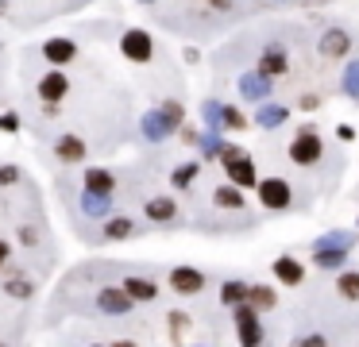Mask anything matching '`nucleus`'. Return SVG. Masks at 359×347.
Instances as JSON below:
<instances>
[{
	"instance_id": "7ed1b4c3",
	"label": "nucleus",
	"mask_w": 359,
	"mask_h": 347,
	"mask_svg": "<svg viewBox=\"0 0 359 347\" xmlns=\"http://www.w3.org/2000/svg\"><path fill=\"white\" fill-rule=\"evenodd\" d=\"M232 324H236V339H240L243 347H259L266 339L263 320H259V308L251 305V301H240V305L232 308Z\"/></svg>"
},
{
	"instance_id": "6e6552de",
	"label": "nucleus",
	"mask_w": 359,
	"mask_h": 347,
	"mask_svg": "<svg viewBox=\"0 0 359 347\" xmlns=\"http://www.w3.org/2000/svg\"><path fill=\"white\" fill-rule=\"evenodd\" d=\"M135 305H140V301H135L124 285H104V290L97 293V308H101L104 316H128Z\"/></svg>"
},
{
	"instance_id": "f3484780",
	"label": "nucleus",
	"mask_w": 359,
	"mask_h": 347,
	"mask_svg": "<svg viewBox=\"0 0 359 347\" xmlns=\"http://www.w3.org/2000/svg\"><path fill=\"white\" fill-rule=\"evenodd\" d=\"M140 236V224L132 220V216H104L101 224V239H109V243H120V239H135Z\"/></svg>"
},
{
	"instance_id": "a878e982",
	"label": "nucleus",
	"mask_w": 359,
	"mask_h": 347,
	"mask_svg": "<svg viewBox=\"0 0 359 347\" xmlns=\"http://www.w3.org/2000/svg\"><path fill=\"white\" fill-rule=\"evenodd\" d=\"M309 254H313V266L328 270V274L344 270V266H348V259H351V251H309Z\"/></svg>"
},
{
	"instance_id": "412c9836",
	"label": "nucleus",
	"mask_w": 359,
	"mask_h": 347,
	"mask_svg": "<svg viewBox=\"0 0 359 347\" xmlns=\"http://www.w3.org/2000/svg\"><path fill=\"white\" fill-rule=\"evenodd\" d=\"M212 205H217L220 212H240V208H243V189H240L236 182H228V177H224V182L212 189Z\"/></svg>"
},
{
	"instance_id": "49530a36",
	"label": "nucleus",
	"mask_w": 359,
	"mask_h": 347,
	"mask_svg": "<svg viewBox=\"0 0 359 347\" xmlns=\"http://www.w3.org/2000/svg\"><path fill=\"white\" fill-rule=\"evenodd\" d=\"M355 224H359V220H355Z\"/></svg>"
},
{
	"instance_id": "0eeeda50",
	"label": "nucleus",
	"mask_w": 359,
	"mask_h": 347,
	"mask_svg": "<svg viewBox=\"0 0 359 347\" xmlns=\"http://www.w3.org/2000/svg\"><path fill=\"white\" fill-rule=\"evenodd\" d=\"M166 282H170V290L178 293V297H197L209 278H205V270H197V266H170Z\"/></svg>"
},
{
	"instance_id": "c9c22d12",
	"label": "nucleus",
	"mask_w": 359,
	"mask_h": 347,
	"mask_svg": "<svg viewBox=\"0 0 359 347\" xmlns=\"http://www.w3.org/2000/svg\"><path fill=\"white\" fill-rule=\"evenodd\" d=\"M16 236H20V243H24V247H39V228H32V224H20Z\"/></svg>"
},
{
	"instance_id": "4be33fe9",
	"label": "nucleus",
	"mask_w": 359,
	"mask_h": 347,
	"mask_svg": "<svg viewBox=\"0 0 359 347\" xmlns=\"http://www.w3.org/2000/svg\"><path fill=\"white\" fill-rule=\"evenodd\" d=\"M120 285H124V290L132 293V297L140 301V305H151V301L158 297V282H155V278H143V274H128V278H124V282H120Z\"/></svg>"
},
{
	"instance_id": "423d86ee",
	"label": "nucleus",
	"mask_w": 359,
	"mask_h": 347,
	"mask_svg": "<svg viewBox=\"0 0 359 347\" xmlns=\"http://www.w3.org/2000/svg\"><path fill=\"white\" fill-rule=\"evenodd\" d=\"M236 89H240V97L248 100V104H263V100H271L274 77H266L263 69H248V74H240Z\"/></svg>"
},
{
	"instance_id": "2f4dec72",
	"label": "nucleus",
	"mask_w": 359,
	"mask_h": 347,
	"mask_svg": "<svg viewBox=\"0 0 359 347\" xmlns=\"http://www.w3.org/2000/svg\"><path fill=\"white\" fill-rule=\"evenodd\" d=\"M158 108H163V116H166V120H170V128H174V131H178L182 123H186V104H182V100L166 97V100H163V104H158Z\"/></svg>"
},
{
	"instance_id": "c85d7f7f",
	"label": "nucleus",
	"mask_w": 359,
	"mask_h": 347,
	"mask_svg": "<svg viewBox=\"0 0 359 347\" xmlns=\"http://www.w3.org/2000/svg\"><path fill=\"white\" fill-rule=\"evenodd\" d=\"M336 293L344 301H359V270H336Z\"/></svg>"
},
{
	"instance_id": "5701e85b",
	"label": "nucleus",
	"mask_w": 359,
	"mask_h": 347,
	"mask_svg": "<svg viewBox=\"0 0 359 347\" xmlns=\"http://www.w3.org/2000/svg\"><path fill=\"white\" fill-rule=\"evenodd\" d=\"M355 243H359V236H351V231H325V236L313 239L309 251H351Z\"/></svg>"
},
{
	"instance_id": "7c9ffc66",
	"label": "nucleus",
	"mask_w": 359,
	"mask_h": 347,
	"mask_svg": "<svg viewBox=\"0 0 359 347\" xmlns=\"http://www.w3.org/2000/svg\"><path fill=\"white\" fill-rule=\"evenodd\" d=\"M201 123L209 131H224V104H220V100H205L201 104Z\"/></svg>"
},
{
	"instance_id": "4c0bfd02",
	"label": "nucleus",
	"mask_w": 359,
	"mask_h": 347,
	"mask_svg": "<svg viewBox=\"0 0 359 347\" xmlns=\"http://www.w3.org/2000/svg\"><path fill=\"white\" fill-rule=\"evenodd\" d=\"M178 135H182V143H186V147H197V143H201V131H197V128H189V123H182V128H178Z\"/></svg>"
},
{
	"instance_id": "4468645a",
	"label": "nucleus",
	"mask_w": 359,
	"mask_h": 347,
	"mask_svg": "<svg viewBox=\"0 0 359 347\" xmlns=\"http://www.w3.org/2000/svg\"><path fill=\"white\" fill-rule=\"evenodd\" d=\"M43 58H47V66H70L74 58H78V43L66 35H55L43 43Z\"/></svg>"
},
{
	"instance_id": "b1692460",
	"label": "nucleus",
	"mask_w": 359,
	"mask_h": 347,
	"mask_svg": "<svg viewBox=\"0 0 359 347\" xmlns=\"http://www.w3.org/2000/svg\"><path fill=\"white\" fill-rule=\"evenodd\" d=\"M81 212H86L89 220H104V216H112V197H101V193L81 189Z\"/></svg>"
},
{
	"instance_id": "2eb2a0df",
	"label": "nucleus",
	"mask_w": 359,
	"mask_h": 347,
	"mask_svg": "<svg viewBox=\"0 0 359 347\" xmlns=\"http://www.w3.org/2000/svg\"><path fill=\"white\" fill-rule=\"evenodd\" d=\"M290 120V108L286 104H274V100H263V104H255V116H251V123L263 131H274V128H286Z\"/></svg>"
},
{
	"instance_id": "a18cd8bd",
	"label": "nucleus",
	"mask_w": 359,
	"mask_h": 347,
	"mask_svg": "<svg viewBox=\"0 0 359 347\" xmlns=\"http://www.w3.org/2000/svg\"><path fill=\"white\" fill-rule=\"evenodd\" d=\"M0 4H8V0H0Z\"/></svg>"
},
{
	"instance_id": "72a5a7b5",
	"label": "nucleus",
	"mask_w": 359,
	"mask_h": 347,
	"mask_svg": "<svg viewBox=\"0 0 359 347\" xmlns=\"http://www.w3.org/2000/svg\"><path fill=\"white\" fill-rule=\"evenodd\" d=\"M248 128H251V120L243 116V108L224 104V131H248Z\"/></svg>"
},
{
	"instance_id": "79ce46f5",
	"label": "nucleus",
	"mask_w": 359,
	"mask_h": 347,
	"mask_svg": "<svg viewBox=\"0 0 359 347\" xmlns=\"http://www.w3.org/2000/svg\"><path fill=\"white\" fill-rule=\"evenodd\" d=\"M205 4H209L212 12H232V4H236V0H205Z\"/></svg>"
},
{
	"instance_id": "aec40b11",
	"label": "nucleus",
	"mask_w": 359,
	"mask_h": 347,
	"mask_svg": "<svg viewBox=\"0 0 359 347\" xmlns=\"http://www.w3.org/2000/svg\"><path fill=\"white\" fill-rule=\"evenodd\" d=\"M143 216L151 224H174L178 220V200L174 197H147L143 200Z\"/></svg>"
},
{
	"instance_id": "473e14b6",
	"label": "nucleus",
	"mask_w": 359,
	"mask_h": 347,
	"mask_svg": "<svg viewBox=\"0 0 359 347\" xmlns=\"http://www.w3.org/2000/svg\"><path fill=\"white\" fill-rule=\"evenodd\" d=\"M166 324H170V339H182L189 328H194V316H189V313H182V308H174V313L166 316Z\"/></svg>"
},
{
	"instance_id": "c756f323",
	"label": "nucleus",
	"mask_w": 359,
	"mask_h": 347,
	"mask_svg": "<svg viewBox=\"0 0 359 347\" xmlns=\"http://www.w3.org/2000/svg\"><path fill=\"white\" fill-rule=\"evenodd\" d=\"M197 174H201V162H182V166H174L170 185L174 189H189V185L197 182Z\"/></svg>"
},
{
	"instance_id": "ddd939ff",
	"label": "nucleus",
	"mask_w": 359,
	"mask_h": 347,
	"mask_svg": "<svg viewBox=\"0 0 359 347\" xmlns=\"http://www.w3.org/2000/svg\"><path fill=\"white\" fill-rule=\"evenodd\" d=\"M86 154H89V143L81 135H58L55 139V158L62 166H78V162H86Z\"/></svg>"
},
{
	"instance_id": "1a4fd4ad",
	"label": "nucleus",
	"mask_w": 359,
	"mask_h": 347,
	"mask_svg": "<svg viewBox=\"0 0 359 347\" xmlns=\"http://www.w3.org/2000/svg\"><path fill=\"white\" fill-rule=\"evenodd\" d=\"M35 93H39V100H43V104H62V100H66V93H70V77L62 74V66H50L47 74L39 77Z\"/></svg>"
},
{
	"instance_id": "9b49d317",
	"label": "nucleus",
	"mask_w": 359,
	"mask_h": 347,
	"mask_svg": "<svg viewBox=\"0 0 359 347\" xmlns=\"http://www.w3.org/2000/svg\"><path fill=\"white\" fill-rule=\"evenodd\" d=\"M255 69H263L266 77H286L290 74V50L282 43H266L255 58Z\"/></svg>"
},
{
	"instance_id": "bb28decb",
	"label": "nucleus",
	"mask_w": 359,
	"mask_h": 347,
	"mask_svg": "<svg viewBox=\"0 0 359 347\" xmlns=\"http://www.w3.org/2000/svg\"><path fill=\"white\" fill-rule=\"evenodd\" d=\"M340 93L348 100H359V58L344 62V74H340Z\"/></svg>"
},
{
	"instance_id": "e433bc0d",
	"label": "nucleus",
	"mask_w": 359,
	"mask_h": 347,
	"mask_svg": "<svg viewBox=\"0 0 359 347\" xmlns=\"http://www.w3.org/2000/svg\"><path fill=\"white\" fill-rule=\"evenodd\" d=\"M0 131H4V135H16V131H20V116L16 112H4V116H0Z\"/></svg>"
},
{
	"instance_id": "9d476101",
	"label": "nucleus",
	"mask_w": 359,
	"mask_h": 347,
	"mask_svg": "<svg viewBox=\"0 0 359 347\" xmlns=\"http://www.w3.org/2000/svg\"><path fill=\"white\" fill-rule=\"evenodd\" d=\"M351 43H355V39H351L348 27H325L317 39V50H320V58H348Z\"/></svg>"
},
{
	"instance_id": "c03bdc74",
	"label": "nucleus",
	"mask_w": 359,
	"mask_h": 347,
	"mask_svg": "<svg viewBox=\"0 0 359 347\" xmlns=\"http://www.w3.org/2000/svg\"><path fill=\"white\" fill-rule=\"evenodd\" d=\"M140 4H155V0H140Z\"/></svg>"
},
{
	"instance_id": "dca6fc26",
	"label": "nucleus",
	"mask_w": 359,
	"mask_h": 347,
	"mask_svg": "<svg viewBox=\"0 0 359 347\" xmlns=\"http://www.w3.org/2000/svg\"><path fill=\"white\" fill-rule=\"evenodd\" d=\"M4 293L8 297H16V301H27V297H35V278H27L24 274V266H4Z\"/></svg>"
},
{
	"instance_id": "a19ab883",
	"label": "nucleus",
	"mask_w": 359,
	"mask_h": 347,
	"mask_svg": "<svg viewBox=\"0 0 359 347\" xmlns=\"http://www.w3.org/2000/svg\"><path fill=\"white\" fill-rule=\"evenodd\" d=\"M8 262H12V243H8V239H0V274H4Z\"/></svg>"
},
{
	"instance_id": "6ab92c4d",
	"label": "nucleus",
	"mask_w": 359,
	"mask_h": 347,
	"mask_svg": "<svg viewBox=\"0 0 359 347\" xmlns=\"http://www.w3.org/2000/svg\"><path fill=\"white\" fill-rule=\"evenodd\" d=\"M140 131H143V139H147V143H163V139L174 135V128H170V120L163 116V108H155V112H143Z\"/></svg>"
},
{
	"instance_id": "ea45409f",
	"label": "nucleus",
	"mask_w": 359,
	"mask_h": 347,
	"mask_svg": "<svg viewBox=\"0 0 359 347\" xmlns=\"http://www.w3.org/2000/svg\"><path fill=\"white\" fill-rule=\"evenodd\" d=\"M336 139H340V143H351V139H355V128H351V123H336Z\"/></svg>"
},
{
	"instance_id": "cd10ccee",
	"label": "nucleus",
	"mask_w": 359,
	"mask_h": 347,
	"mask_svg": "<svg viewBox=\"0 0 359 347\" xmlns=\"http://www.w3.org/2000/svg\"><path fill=\"white\" fill-rule=\"evenodd\" d=\"M248 301L259 308V313H271V308L278 305V293H274V285H263V282H255V285H251V293H248Z\"/></svg>"
},
{
	"instance_id": "39448f33",
	"label": "nucleus",
	"mask_w": 359,
	"mask_h": 347,
	"mask_svg": "<svg viewBox=\"0 0 359 347\" xmlns=\"http://www.w3.org/2000/svg\"><path fill=\"white\" fill-rule=\"evenodd\" d=\"M120 54H124L128 62H135V66H147V62L155 58V39L143 27H128L124 35H120Z\"/></svg>"
},
{
	"instance_id": "393cba45",
	"label": "nucleus",
	"mask_w": 359,
	"mask_h": 347,
	"mask_svg": "<svg viewBox=\"0 0 359 347\" xmlns=\"http://www.w3.org/2000/svg\"><path fill=\"white\" fill-rule=\"evenodd\" d=\"M251 293V282H243V278H228V282H220V305L236 308L240 301H248Z\"/></svg>"
},
{
	"instance_id": "f8f14e48",
	"label": "nucleus",
	"mask_w": 359,
	"mask_h": 347,
	"mask_svg": "<svg viewBox=\"0 0 359 347\" xmlns=\"http://www.w3.org/2000/svg\"><path fill=\"white\" fill-rule=\"evenodd\" d=\"M271 274L278 285H286V290H294V285L305 282V266L302 259H294V254H278V259L271 262Z\"/></svg>"
},
{
	"instance_id": "20e7f679",
	"label": "nucleus",
	"mask_w": 359,
	"mask_h": 347,
	"mask_svg": "<svg viewBox=\"0 0 359 347\" xmlns=\"http://www.w3.org/2000/svg\"><path fill=\"white\" fill-rule=\"evenodd\" d=\"M255 197L266 212H286V208L294 205V185H290L286 177H259Z\"/></svg>"
},
{
	"instance_id": "f257e3e1",
	"label": "nucleus",
	"mask_w": 359,
	"mask_h": 347,
	"mask_svg": "<svg viewBox=\"0 0 359 347\" xmlns=\"http://www.w3.org/2000/svg\"><path fill=\"white\" fill-rule=\"evenodd\" d=\"M286 158L302 170H313V166L325 162V139H320L317 123H302V128H297V135L286 143Z\"/></svg>"
},
{
	"instance_id": "37998d69",
	"label": "nucleus",
	"mask_w": 359,
	"mask_h": 347,
	"mask_svg": "<svg viewBox=\"0 0 359 347\" xmlns=\"http://www.w3.org/2000/svg\"><path fill=\"white\" fill-rule=\"evenodd\" d=\"M297 343H302V347H320V343H325V336H320V332H317V336H302Z\"/></svg>"
},
{
	"instance_id": "f704fd0d",
	"label": "nucleus",
	"mask_w": 359,
	"mask_h": 347,
	"mask_svg": "<svg viewBox=\"0 0 359 347\" xmlns=\"http://www.w3.org/2000/svg\"><path fill=\"white\" fill-rule=\"evenodd\" d=\"M20 182H24V170L12 166V162H0V185H4V189H12V185H20Z\"/></svg>"
},
{
	"instance_id": "f03ea898",
	"label": "nucleus",
	"mask_w": 359,
	"mask_h": 347,
	"mask_svg": "<svg viewBox=\"0 0 359 347\" xmlns=\"http://www.w3.org/2000/svg\"><path fill=\"white\" fill-rule=\"evenodd\" d=\"M220 166H224L228 182H236L240 189H255L259 185V166L240 143H224V151H220Z\"/></svg>"
},
{
	"instance_id": "58836bf2",
	"label": "nucleus",
	"mask_w": 359,
	"mask_h": 347,
	"mask_svg": "<svg viewBox=\"0 0 359 347\" xmlns=\"http://www.w3.org/2000/svg\"><path fill=\"white\" fill-rule=\"evenodd\" d=\"M297 108H302V112H317V108H320V93H305V97L297 100Z\"/></svg>"
},
{
	"instance_id": "a211bd4d",
	"label": "nucleus",
	"mask_w": 359,
	"mask_h": 347,
	"mask_svg": "<svg viewBox=\"0 0 359 347\" xmlns=\"http://www.w3.org/2000/svg\"><path fill=\"white\" fill-rule=\"evenodd\" d=\"M81 189L101 193V197H112V193H116V174L104 170V166H89L86 174H81Z\"/></svg>"
}]
</instances>
